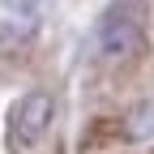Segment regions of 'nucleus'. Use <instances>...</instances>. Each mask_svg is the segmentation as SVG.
Segmentation results:
<instances>
[{
	"label": "nucleus",
	"mask_w": 154,
	"mask_h": 154,
	"mask_svg": "<svg viewBox=\"0 0 154 154\" xmlns=\"http://www.w3.org/2000/svg\"><path fill=\"white\" fill-rule=\"evenodd\" d=\"M51 116H56L51 94H43V90L22 94V99H17V107H13V116H9V133H13V141L34 146V141L51 128Z\"/></svg>",
	"instance_id": "f03ea898"
},
{
	"label": "nucleus",
	"mask_w": 154,
	"mask_h": 154,
	"mask_svg": "<svg viewBox=\"0 0 154 154\" xmlns=\"http://www.w3.org/2000/svg\"><path fill=\"white\" fill-rule=\"evenodd\" d=\"M141 47V13L133 5H116L99 22V56L103 60H128Z\"/></svg>",
	"instance_id": "f257e3e1"
},
{
	"label": "nucleus",
	"mask_w": 154,
	"mask_h": 154,
	"mask_svg": "<svg viewBox=\"0 0 154 154\" xmlns=\"http://www.w3.org/2000/svg\"><path fill=\"white\" fill-rule=\"evenodd\" d=\"M13 34H17L13 26H0V47H5V43H9V38H13Z\"/></svg>",
	"instance_id": "20e7f679"
},
{
	"label": "nucleus",
	"mask_w": 154,
	"mask_h": 154,
	"mask_svg": "<svg viewBox=\"0 0 154 154\" xmlns=\"http://www.w3.org/2000/svg\"><path fill=\"white\" fill-rule=\"evenodd\" d=\"M13 5H17V9H34L38 0H13Z\"/></svg>",
	"instance_id": "39448f33"
},
{
	"label": "nucleus",
	"mask_w": 154,
	"mask_h": 154,
	"mask_svg": "<svg viewBox=\"0 0 154 154\" xmlns=\"http://www.w3.org/2000/svg\"><path fill=\"white\" fill-rule=\"evenodd\" d=\"M124 124H128V133H133L137 141H154V103H141V107H133Z\"/></svg>",
	"instance_id": "7ed1b4c3"
}]
</instances>
